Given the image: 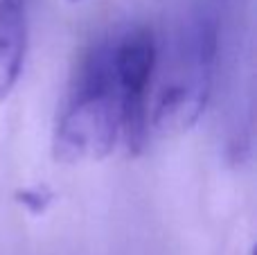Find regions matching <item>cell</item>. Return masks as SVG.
Wrapping results in <instances>:
<instances>
[{
	"instance_id": "1",
	"label": "cell",
	"mask_w": 257,
	"mask_h": 255,
	"mask_svg": "<svg viewBox=\"0 0 257 255\" xmlns=\"http://www.w3.org/2000/svg\"><path fill=\"white\" fill-rule=\"evenodd\" d=\"M122 136L120 93L113 72V45H97L81 63L70 102L57 122L52 154L57 163L102 161Z\"/></svg>"
},
{
	"instance_id": "2",
	"label": "cell",
	"mask_w": 257,
	"mask_h": 255,
	"mask_svg": "<svg viewBox=\"0 0 257 255\" xmlns=\"http://www.w3.org/2000/svg\"><path fill=\"white\" fill-rule=\"evenodd\" d=\"M27 54L25 0H0V99H5L23 75Z\"/></svg>"
},
{
	"instance_id": "3",
	"label": "cell",
	"mask_w": 257,
	"mask_h": 255,
	"mask_svg": "<svg viewBox=\"0 0 257 255\" xmlns=\"http://www.w3.org/2000/svg\"><path fill=\"white\" fill-rule=\"evenodd\" d=\"M48 201H50V197H43V194L36 192V190H23L21 192V203H25L32 212H43Z\"/></svg>"
},
{
	"instance_id": "4",
	"label": "cell",
	"mask_w": 257,
	"mask_h": 255,
	"mask_svg": "<svg viewBox=\"0 0 257 255\" xmlns=\"http://www.w3.org/2000/svg\"><path fill=\"white\" fill-rule=\"evenodd\" d=\"M70 3H79V0H70Z\"/></svg>"
}]
</instances>
